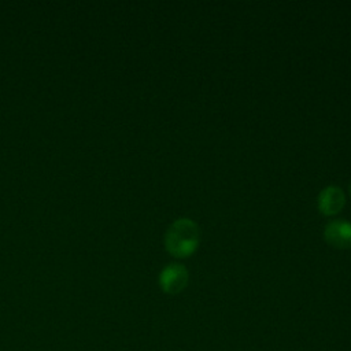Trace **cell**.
<instances>
[{"instance_id": "6da1fadb", "label": "cell", "mask_w": 351, "mask_h": 351, "mask_svg": "<svg viewBox=\"0 0 351 351\" xmlns=\"http://www.w3.org/2000/svg\"><path fill=\"white\" fill-rule=\"evenodd\" d=\"M200 243L197 223L186 217L177 218L170 223L165 234V247L173 256L186 258L192 255Z\"/></svg>"}, {"instance_id": "277c9868", "label": "cell", "mask_w": 351, "mask_h": 351, "mask_svg": "<svg viewBox=\"0 0 351 351\" xmlns=\"http://www.w3.org/2000/svg\"><path fill=\"white\" fill-rule=\"evenodd\" d=\"M346 204V195L337 185L325 186L318 195V208L325 215H335Z\"/></svg>"}, {"instance_id": "5b68a950", "label": "cell", "mask_w": 351, "mask_h": 351, "mask_svg": "<svg viewBox=\"0 0 351 351\" xmlns=\"http://www.w3.org/2000/svg\"><path fill=\"white\" fill-rule=\"evenodd\" d=\"M350 193H351V186H350Z\"/></svg>"}, {"instance_id": "7a4b0ae2", "label": "cell", "mask_w": 351, "mask_h": 351, "mask_svg": "<svg viewBox=\"0 0 351 351\" xmlns=\"http://www.w3.org/2000/svg\"><path fill=\"white\" fill-rule=\"evenodd\" d=\"M159 285L160 288L170 295L181 292L189 280L188 270L184 265L178 262H171L166 265L159 273Z\"/></svg>"}, {"instance_id": "3957f363", "label": "cell", "mask_w": 351, "mask_h": 351, "mask_svg": "<svg viewBox=\"0 0 351 351\" xmlns=\"http://www.w3.org/2000/svg\"><path fill=\"white\" fill-rule=\"evenodd\" d=\"M324 237L335 248H351V222L346 219H333L324 228Z\"/></svg>"}]
</instances>
